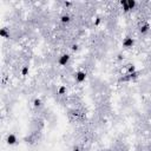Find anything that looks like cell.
Returning <instances> with one entry per match:
<instances>
[{"mask_svg": "<svg viewBox=\"0 0 151 151\" xmlns=\"http://www.w3.org/2000/svg\"><path fill=\"white\" fill-rule=\"evenodd\" d=\"M72 50H73V51L78 50V45H77V44H76V45H72Z\"/></svg>", "mask_w": 151, "mask_h": 151, "instance_id": "2e32d148", "label": "cell"}, {"mask_svg": "<svg viewBox=\"0 0 151 151\" xmlns=\"http://www.w3.org/2000/svg\"><path fill=\"white\" fill-rule=\"evenodd\" d=\"M0 36H1L2 38H5V39H8L9 38V33L7 32V28L6 27H4V28H1V30H0Z\"/></svg>", "mask_w": 151, "mask_h": 151, "instance_id": "52a82bcc", "label": "cell"}, {"mask_svg": "<svg viewBox=\"0 0 151 151\" xmlns=\"http://www.w3.org/2000/svg\"><path fill=\"white\" fill-rule=\"evenodd\" d=\"M70 54H67V53H65V54H62L59 57V59H58V64L62 65V66H65V65L67 64V63L70 62Z\"/></svg>", "mask_w": 151, "mask_h": 151, "instance_id": "7a4b0ae2", "label": "cell"}, {"mask_svg": "<svg viewBox=\"0 0 151 151\" xmlns=\"http://www.w3.org/2000/svg\"><path fill=\"white\" fill-rule=\"evenodd\" d=\"M71 114H73V116L78 117V116H79V111H78V110H72L71 111Z\"/></svg>", "mask_w": 151, "mask_h": 151, "instance_id": "5bb4252c", "label": "cell"}, {"mask_svg": "<svg viewBox=\"0 0 151 151\" xmlns=\"http://www.w3.org/2000/svg\"><path fill=\"white\" fill-rule=\"evenodd\" d=\"M66 86H64V85H62V86H59V89H58V93L59 94H65L66 93Z\"/></svg>", "mask_w": 151, "mask_h": 151, "instance_id": "8fae6325", "label": "cell"}, {"mask_svg": "<svg viewBox=\"0 0 151 151\" xmlns=\"http://www.w3.org/2000/svg\"><path fill=\"white\" fill-rule=\"evenodd\" d=\"M133 45H135V39L131 38V37H125L123 40V46L125 48H131L133 47Z\"/></svg>", "mask_w": 151, "mask_h": 151, "instance_id": "6da1fadb", "label": "cell"}, {"mask_svg": "<svg viewBox=\"0 0 151 151\" xmlns=\"http://www.w3.org/2000/svg\"><path fill=\"white\" fill-rule=\"evenodd\" d=\"M128 5H129V8H130V11H131V9H133L136 7L137 2H136L135 0H128Z\"/></svg>", "mask_w": 151, "mask_h": 151, "instance_id": "30bf717a", "label": "cell"}, {"mask_svg": "<svg viewBox=\"0 0 151 151\" xmlns=\"http://www.w3.org/2000/svg\"><path fill=\"white\" fill-rule=\"evenodd\" d=\"M99 23H100V18L98 17V18L96 19V23H94V24H96V25H99Z\"/></svg>", "mask_w": 151, "mask_h": 151, "instance_id": "e0dca14e", "label": "cell"}, {"mask_svg": "<svg viewBox=\"0 0 151 151\" xmlns=\"http://www.w3.org/2000/svg\"><path fill=\"white\" fill-rule=\"evenodd\" d=\"M41 105H43V102H41L40 98H36L34 100H33V106H34V108H40Z\"/></svg>", "mask_w": 151, "mask_h": 151, "instance_id": "9c48e42d", "label": "cell"}, {"mask_svg": "<svg viewBox=\"0 0 151 151\" xmlns=\"http://www.w3.org/2000/svg\"><path fill=\"white\" fill-rule=\"evenodd\" d=\"M105 151H113L112 149H108V150H105Z\"/></svg>", "mask_w": 151, "mask_h": 151, "instance_id": "ac0fdd59", "label": "cell"}, {"mask_svg": "<svg viewBox=\"0 0 151 151\" xmlns=\"http://www.w3.org/2000/svg\"><path fill=\"white\" fill-rule=\"evenodd\" d=\"M150 30V24L149 23H143L142 25L139 26V32L142 33V34H145V33H148Z\"/></svg>", "mask_w": 151, "mask_h": 151, "instance_id": "5b68a950", "label": "cell"}, {"mask_svg": "<svg viewBox=\"0 0 151 151\" xmlns=\"http://www.w3.org/2000/svg\"><path fill=\"white\" fill-rule=\"evenodd\" d=\"M28 73V66H24L21 69V76H26Z\"/></svg>", "mask_w": 151, "mask_h": 151, "instance_id": "7c38bea8", "label": "cell"}, {"mask_svg": "<svg viewBox=\"0 0 151 151\" xmlns=\"http://www.w3.org/2000/svg\"><path fill=\"white\" fill-rule=\"evenodd\" d=\"M74 78H76V80H77L78 83L85 82V79H86V72H84V71H78L77 73L74 74Z\"/></svg>", "mask_w": 151, "mask_h": 151, "instance_id": "277c9868", "label": "cell"}, {"mask_svg": "<svg viewBox=\"0 0 151 151\" xmlns=\"http://www.w3.org/2000/svg\"><path fill=\"white\" fill-rule=\"evenodd\" d=\"M6 142L8 145H14L18 142V138H17V136L14 135V133H8L6 137Z\"/></svg>", "mask_w": 151, "mask_h": 151, "instance_id": "3957f363", "label": "cell"}, {"mask_svg": "<svg viewBox=\"0 0 151 151\" xmlns=\"http://www.w3.org/2000/svg\"><path fill=\"white\" fill-rule=\"evenodd\" d=\"M128 72H129V73H133V72H136V71H135V66H133V65H129Z\"/></svg>", "mask_w": 151, "mask_h": 151, "instance_id": "4fadbf2b", "label": "cell"}, {"mask_svg": "<svg viewBox=\"0 0 151 151\" xmlns=\"http://www.w3.org/2000/svg\"><path fill=\"white\" fill-rule=\"evenodd\" d=\"M72 151H80L79 145H73V148H72Z\"/></svg>", "mask_w": 151, "mask_h": 151, "instance_id": "9a60e30c", "label": "cell"}, {"mask_svg": "<svg viewBox=\"0 0 151 151\" xmlns=\"http://www.w3.org/2000/svg\"><path fill=\"white\" fill-rule=\"evenodd\" d=\"M70 21H71V17H70V14L64 13L62 17H60V23L62 24H69Z\"/></svg>", "mask_w": 151, "mask_h": 151, "instance_id": "8992f818", "label": "cell"}, {"mask_svg": "<svg viewBox=\"0 0 151 151\" xmlns=\"http://www.w3.org/2000/svg\"><path fill=\"white\" fill-rule=\"evenodd\" d=\"M120 5H122V7H123L124 12H129V11H130L129 5H128V0H120Z\"/></svg>", "mask_w": 151, "mask_h": 151, "instance_id": "ba28073f", "label": "cell"}]
</instances>
